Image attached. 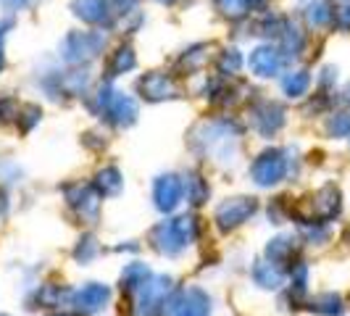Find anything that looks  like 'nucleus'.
<instances>
[{"mask_svg": "<svg viewBox=\"0 0 350 316\" xmlns=\"http://www.w3.org/2000/svg\"><path fill=\"white\" fill-rule=\"evenodd\" d=\"M195 237H198V219L185 213L172 222H161L150 235V243L163 256H179L185 248L193 246Z\"/></svg>", "mask_w": 350, "mask_h": 316, "instance_id": "obj_1", "label": "nucleus"}, {"mask_svg": "<svg viewBox=\"0 0 350 316\" xmlns=\"http://www.w3.org/2000/svg\"><path fill=\"white\" fill-rule=\"evenodd\" d=\"M174 290L172 277H150V280L137 290V300H135V316H163L166 311V300L169 293Z\"/></svg>", "mask_w": 350, "mask_h": 316, "instance_id": "obj_2", "label": "nucleus"}, {"mask_svg": "<svg viewBox=\"0 0 350 316\" xmlns=\"http://www.w3.org/2000/svg\"><path fill=\"white\" fill-rule=\"evenodd\" d=\"M290 172V158H287V150L282 148H269L263 150L261 156L253 161L250 166V176L258 187H274L280 185L282 179Z\"/></svg>", "mask_w": 350, "mask_h": 316, "instance_id": "obj_3", "label": "nucleus"}, {"mask_svg": "<svg viewBox=\"0 0 350 316\" xmlns=\"http://www.w3.org/2000/svg\"><path fill=\"white\" fill-rule=\"evenodd\" d=\"M105 48V37L100 32H69L61 42V58L66 64H82L98 58Z\"/></svg>", "mask_w": 350, "mask_h": 316, "instance_id": "obj_4", "label": "nucleus"}, {"mask_svg": "<svg viewBox=\"0 0 350 316\" xmlns=\"http://www.w3.org/2000/svg\"><path fill=\"white\" fill-rule=\"evenodd\" d=\"M256 211H258V200L256 198L237 195V198H229L224 203H219L213 219H216V227L221 229V232H229V229L243 227L247 219L256 216Z\"/></svg>", "mask_w": 350, "mask_h": 316, "instance_id": "obj_5", "label": "nucleus"}, {"mask_svg": "<svg viewBox=\"0 0 350 316\" xmlns=\"http://www.w3.org/2000/svg\"><path fill=\"white\" fill-rule=\"evenodd\" d=\"M98 105H100V114H105L116 127H129V124L137 122V103L111 88H100L98 92Z\"/></svg>", "mask_w": 350, "mask_h": 316, "instance_id": "obj_6", "label": "nucleus"}, {"mask_svg": "<svg viewBox=\"0 0 350 316\" xmlns=\"http://www.w3.org/2000/svg\"><path fill=\"white\" fill-rule=\"evenodd\" d=\"M64 195H66V203H69L71 209L77 211L85 222H95L98 219V211H100V193L98 190H92L90 185H66L64 187Z\"/></svg>", "mask_w": 350, "mask_h": 316, "instance_id": "obj_7", "label": "nucleus"}, {"mask_svg": "<svg viewBox=\"0 0 350 316\" xmlns=\"http://www.w3.org/2000/svg\"><path fill=\"white\" fill-rule=\"evenodd\" d=\"M108 300H111V290L105 285H100V282H90L82 290L71 293V306L77 308V314L85 316L103 311L105 306H108Z\"/></svg>", "mask_w": 350, "mask_h": 316, "instance_id": "obj_8", "label": "nucleus"}, {"mask_svg": "<svg viewBox=\"0 0 350 316\" xmlns=\"http://www.w3.org/2000/svg\"><path fill=\"white\" fill-rule=\"evenodd\" d=\"M250 116H253V129L261 137H274L284 127V108L280 103H271V101L258 103L250 111Z\"/></svg>", "mask_w": 350, "mask_h": 316, "instance_id": "obj_9", "label": "nucleus"}, {"mask_svg": "<svg viewBox=\"0 0 350 316\" xmlns=\"http://www.w3.org/2000/svg\"><path fill=\"white\" fill-rule=\"evenodd\" d=\"M182 195H185V182H182V176L176 174L158 176L156 185H153V200H156V209L161 213L174 211L179 206V200H182Z\"/></svg>", "mask_w": 350, "mask_h": 316, "instance_id": "obj_10", "label": "nucleus"}, {"mask_svg": "<svg viewBox=\"0 0 350 316\" xmlns=\"http://www.w3.org/2000/svg\"><path fill=\"white\" fill-rule=\"evenodd\" d=\"M342 209V195L334 185H324L319 193L311 198V216H308V224L316 222H329L334 219Z\"/></svg>", "mask_w": 350, "mask_h": 316, "instance_id": "obj_11", "label": "nucleus"}, {"mask_svg": "<svg viewBox=\"0 0 350 316\" xmlns=\"http://www.w3.org/2000/svg\"><path fill=\"white\" fill-rule=\"evenodd\" d=\"M282 64H284V58H282V53L277 48H271V45H258L256 51H250V58H247V66L250 71L256 74V77H277L282 69Z\"/></svg>", "mask_w": 350, "mask_h": 316, "instance_id": "obj_12", "label": "nucleus"}, {"mask_svg": "<svg viewBox=\"0 0 350 316\" xmlns=\"http://www.w3.org/2000/svg\"><path fill=\"white\" fill-rule=\"evenodd\" d=\"M140 92L145 101L158 103V101H169V98H174L176 85L169 74H163V71H150V74H145V77L140 79Z\"/></svg>", "mask_w": 350, "mask_h": 316, "instance_id": "obj_13", "label": "nucleus"}, {"mask_svg": "<svg viewBox=\"0 0 350 316\" xmlns=\"http://www.w3.org/2000/svg\"><path fill=\"white\" fill-rule=\"evenodd\" d=\"M211 314V298L206 290L190 287L174 300V316H208Z\"/></svg>", "mask_w": 350, "mask_h": 316, "instance_id": "obj_14", "label": "nucleus"}, {"mask_svg": "<svg viewBox=\"0 0 350 316\" xmlns=\"http://www.w3.org/2000/svg\"><path fill=\"white\" fill-rule=\"evenodd\" d=\"M74 16L82 18L85 24H108L111 21V11L105 0H74L71 3Z\"/></svg>", "mask_w": 350, "mask_h": 316, "instance_id": "obj_15", "label": "nucleus"}, {"mask_svg": "<svg viewBox=\"0 0 350 316\" xmlns=\"http://www.w3.org/2000/svg\"><path fill=\"white\" fill-rule=\"evenodd\" d=\"M295 253H298V246H295V240L287 237V235L269 240V246H266V259H269L271 263H277V266L293 263ZM293 266H295V263H293Z\"/></svg>", "mask_w": 350, "mask_h": 316, "instance_id": "obj_16", "label": "nucleus"}, {"mask_svg": "<svg viewBox=\"0 0 350 316\" xmlns=\"http://www.w3.org/2000/svg\"><path fill=\"white\" fill-rule=\"evenodd\" d=\"M253 280H256V285H261L263 290H277L284 277H282V269L277 263L256 261V266H253Z\"/></svg>", "mask_w": 350, "mask_h": 316, "instance_id": "obj_17", "label": "nucleus"}, {"mask_svg": "<svg viewBox=\"0 0 350 316\" xmlns=\"http://www.w3.org/2000/svg\"><path fill=\"white\" fill-rule=\"evenodd\" d=\"M122 187H124V179H122V172L116 166H105L95 176V190L100 195H105V198L108 195H119Z\"/></svg>", "mask_w": 350, "mask_h": 316, "instance_id": "obj_18", "label": "nucleus"}, {"mask_svg": "<svg viewBox=\"0 0 350 316\" xmlns=\"http://www.w3.org/2000/svg\"><path fill=\"white\" fill-rule=\"evenodd\" d=\"M153 274H150V269L145 266V263H126L122 272V290L126 293H135V290H140L145 282L150 280Z\"/></svg>", "mask_w": 350, "mask_h": 316, "instance_id": "obj_19", "label": "nucleus"}, {"mask_svg": "<svg viewBox=\"0 0 350 316\" xmlns=\"http://www.w3.org/2000/svg\"><path fill=\"white\" fill-rule=\"evenodd\" d=\"M182 182H185V195H187V200H190L193 206H203V203L208 200L211 187L200 174H187Z\"/></svg>", "mask_w": 350, "mask_h": 316, "instance_id": "obj_20", "label": "nucleus"}, {"mask_svg": "<svg viewBox=\"0 0 350 316\" xmlns=\"http://www.w3.org/2000/svg\"><path fill=\"white\" fill-rule=\"evenodd\" d=\"M342 298L337 295V293H321L319 298H314L308 303V311H314V314H321V316H342Z\"/></svg>", "mask_w": 350, "mask_h": 316, "instance_id": "obj_21", "label": "nucleus"}, {"mask_svg": "<svg viewBox=\"0 0 350 316\" xmlns=\"http://www.w3.org/2000/svg\"><path fill=\"white\" fill-rule=\"evenodd\" d=\"M311 88V74L308 71H290L284 79H282V90L287 98H303Z\"/></svg>", "mask_w": 350, "mask_h": 316, "instance_id": "obj_22", "label": "nucleus"}, {"mask_svg": "<svg viewBox=\"0 0 350 316\" xmlns=\"http://www.w3.org/2000/svg\"><path fill=\"white\" fill-rule=\"evenodd\" d=\"M66 298H71L69 290H64L61 285H42L37 290V303L45 306V308H61Z\"/></svg>", "mask_w": 350, "mask_h": 316, "instance_id": "obj_23", "label": "nucleus"}, {"mask_svg": "<svg viewBox=\"0 0 350 316\" xmlns=\"http://www.w3.org/2000/svg\"><path fill=\"white\" fill-rule=\"evenodd\" d=\"M135 64H137V58H135V51H132L129 45H122L119 51L113 53V58H111L108 74H111V77H119V74H124V71L135 69Z\"/></svg>", "mask_w": 350, "mask_h": 316, "instance_id": "obj_24", "label": "nucleus"}, {"mask_svg": "<svg viewBox=\"0 0 350 316\" xmlns=\"http://www.w3.org/2000/svg\"><path fill=\"white\" fill-rule=\"evenodd\" d=\"M306 18L311 27H327L332 21V8L324 3V0H314L306 5Z\"/></svg>", "mask_w": 350, "mask_h": 316, "instance_id": "obj_25", "label": "nucleus"}, {"mask_svg": "<svg viewBox=\"0 0 350 316\" xmlns=\"http://www.w3.org/2000/svg\"><path fill=\"white\" fill-rule=\"evenodd\" d=\"M88 82H90L88 71H71V74H66L61 79V88H64V92H69V95H79V92H85Z\"/></svg>", "mask_w": 350, "mask_h": 316, "instance_id": "obj_26", "label": "nucleus"}, {"mask_svg": "<svg viewBox=\"0 0 350 316\" xmlns=\"http://www.w3.org/2000/svg\"><path fill=\"white\" fill-rule=\"evenodd\" d=\"M98 256V243H95V237L92 235H85L79 243H77V248H74V259L82 263L92 261Z\"/></svg>", "mask_w": 350, "mask_h": 316, "instance_id": "obj_27", "label": "nucleus"}, {"mask_svg": "<svg viewBox=\"0 0 350 316\" xmlns=\"http://www.w3.org/2000/svg\"><path fill=\"white\" fill-rule=\"evenodd\" d=\"M327 129H329L332 137H348L350 140V114H337V116H332L329 124H327Z\"/></svg>", "mask_w": 350, "mask_h": 316, "instance_id": "obj_28", "label": "nucleus"}, {"mask_svg": "<svg viewBox=\"0 0 350 316\" xmlns=\"http://www.w3.org/2000/svg\"><path fill=\"white\" fill-rule=\"evenodd\" d=\"M282 40H284V51L290 53V55L300 53V48H303V35H300L298 27H287L282 32Z\"/></svg>", "mask_w": 350, "mask_h": 316, "instance_id": "obj_29", "label": "nucleus"}, {"mask_svg": "<svg viewBox=\"0 0 350 316\" xmlns=\"http://www.w3.org/2000/svg\"><path fill=\"white\" fill-rule=\"evenodd\" d=\"M240 64H243V58H240V51H224L221 53V58H219V71L221 74H234V71L240 69Z\"/></svg>", "mask_w": 350, "mask_h": 316, "instance_id": "obj_30", "label": "nucleus"}, {"mask_svg": "<svg viewBox=\"0 0 350 316\" xmlns=\"http://www.w3.org/2000/svg\"><path fill=\"white\" fill-rule=\"evenodd\" d=\"M216 8H219L224 16L237 18V16H243V14H245L247 3L245 0H216Z\"/></svg>", "mask_w": 350, "mask_h": 316, "instance_id": "obj_31", "label": "nucleus"}, {"mask_svg": "<svg viewBox=\"0 0 350 316\" xmlns=\"http://www.w3.org/2000/svg\"><path fill=\"white\" fill-rule=\"evenodd\" d=\"M203 48H193L190 53H185V58H182V66H187V71H193L198 69L203 61H206V55H203Z\"/></svg>", "mask_w": 350, "mask_h": 316, "instance_id": "obj_32", "label": "nucleus"}, {"mask_svg": "<svg viewBox=\"0 0 350 316\" xmlns=\"http://www.w3.org/2000/svg\"><path fill=\"white\" fill-rule=\"evenodd\" d=\"M24 116H27V119H24V124H21V129L29 132V129L40 122V108H37V105H27V108H24Z\"/></svg>", "mask_w": 350, "mask_h": 316, "instance_id": "obj_33", "label": "nucleus"}, {"mask_svg": "<svg viewBox=\"0 0 350 316\" xmlns=\"http://www.w3.org/2000/svg\"><path fill=\"white\" fill-rule=\"evenodd\" d=\"M334 21H337V27H340L342 32H350V3L348 5H340V8H337Z\"/></svg>", "mask_w": 350, "mask_h": 316, "instance_id": "obj_34", "label": "nucleus"}, {"mask_svg": "<svg viewBox=\"0 0 350 316\" xmlns=\"http://www.w3.org/2000/svg\"><path fill=\"white\" fill-rule=\"evenodd\" d=\"M11 29V21H0V69H3V37Z\"/></svg>", "mask_w": 350, "mask_h": 316, "instance_id": "obj_35", "label": "nucleus"}, {"mask_svg": "<svg viewBox=\"0 0 350 316\" xmlns=\"http://www.w3.org/2000/svg\"><path fill=\"white\" fill-rule=\"evenodd\" d=\"M0 3H3L8 11H18V8H24L29 0H0Z\"/></svg>", "mask_w": 350, "mask_h": 316, "instance_id": "obj_36", "label": "nucleus"}, {"mask_svg": "<svg viewBox=\"0 0 350 316\" xmlns=\"http://www.w3.org/2000/svg\"><path fill=\"white\" fill-rule=\"evenodd\" d=\"M113 3H116V8H119V11H129L137 0H113Z\"/></svg>", "mask_w": 350, "mask_h": 316, "instance_id": "obj_37", "label": "nucleus"}, {"mask_svg": "<svg viewBox=\"0 0 350 316\" xmlns=\"http://www.w3.org/2000/svg\"><path fill=\"white\" fill-rule=\"evenodd\" d=\"M342 95H345V101L350 103V82H348V88H345V92H342Z\"/></svg>", "mask_w": 350, "mask_h": 316, "instance_id": "obj_38", "label": "nucleus"}, {"mask_svg": "<svg viewBox=\"0 0 350 316\" xmlns=\"http://www.w3.org/2000/svg\"><path fill=\"white\" fill-rule=\"evenodd\" d=\"M247 5H250V8H253V5H258V3H261V0H245Z\"/></svg>", "mask_w": 350, "mask_h": 316, "instance_id": "obj_39", "label": "nucleus"}, {"mask_svg": "<svg viewBox=\"0 0 350 316\" xmlns=\"http://www.w3.org/2000/svg\"><path fill=\"white\" fill-rule=\"evenodd\" d=\"M55 316H74V314H55Z\"/></svg>", "mask_w": 350, "mask_h": 316, "instance_id": "obj_40", "label": "nucleus"}, {"mask_svg": "<svg viewBox=\"0 0 350 316\" xmlns=\"http://www.w3.org/2000/svg\"><path fill=\"white\" fill-rule=\"evenodd\" d=\"M0 316H5V314H0Z\"/></svg>", "mask_w": 350, "mask_h": 316, "instance_id": "obj_41", "label": "nucleus"}]
</instances>
